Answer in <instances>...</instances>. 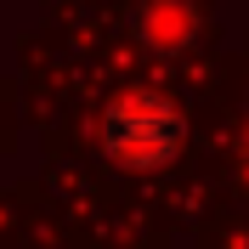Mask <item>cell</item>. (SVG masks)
<instances>
[{
  "instance_id": "obj_1",
  "label": "cell",
  "mask_w": 249,
  "mask_h": 249,
  "mask_svg": "<svg viewBox=\"0 0 249 249\" xmlns=\"http://www.w3.org/2000/svg\"><path fill=\"white\" fill-rule=\"evenodd\" d=\"M181 147V113L164 102V96H119L102 119V153L113 164H130V170H159L164 159Z\"/></svg>"
}]
</instances>
